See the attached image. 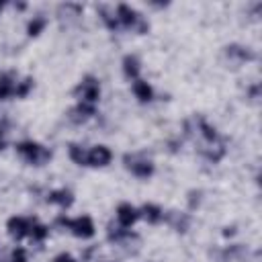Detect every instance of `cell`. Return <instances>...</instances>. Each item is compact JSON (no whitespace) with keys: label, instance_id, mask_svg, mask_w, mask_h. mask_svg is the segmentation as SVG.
Returning <instances> with one entry per match:
<instances>
[{"label":"cell","instance_id":"cell-13","mask_svg":"<svg viewBox=\"0 0 262 262\" xmlns=\"http://www.w3.org/2000/svg\"><path fill=\"white\" fill-rule=\"evenodd\" d=\"M92 113H94V106H92V104H84V102H80V104L72 111L70 117H72V121H86Z\"/></svg>","mask_w":262,"mask_h":262},{"label":"cell","instance_id":"cell-1","mask_svg":"<svg viewBox=\"0 0 262 262\" xmlns=\"http://www.w3.org/2000/svg\"><path fill=\"white\" fill-rule=\"evenodd\" d=\"M16 149H18V154H20L27 162H31V164H43V162H47L49 156H51L45 147H41L39 143H33V141H23V143L16 145Z\"/></svg>","mask_w":262,"mask_h":262},{"label":"cell","instance_id":"cell-10","mask_svg":"<svg viewBox=\"0 0 262 262\" xmlns=\"http://www.w3.org/2000/svg\"><path fill=\"white\" fill-rule=\"evenodd\" d=\"M10 94H14V82H12V74H0V100L8 98Z\"/></svg>","mask_w":262,"mask_h":262},{"label":"cell","instance_id":"cell-20","mask_svg":"<svg viewBox=\"0 0 262 262\" xmlns=\"http://www.w3.org/2000/svg\"><path fill=\"white\" fill-rule=\"evenodd\" d=\"M0 149H2V139H0Z\"/></svg>","mask_w":262,"mask_h":262},{"label":"cell","instance_id":"cell-5","mask_svg":"<svg viewBox=\"0 0 262 262\" xmlns=\"http://www.w3.org/2000/svg\"><path fill=\"white\" fill-rule=\"evenodd\" d=\"M125 164H127V168L135 174V176H139V178H147L151 172H154V166H151V162H147V160H141V158H137V156H125Z\"/></svg>","mask_w":262,"mask_h":262},{"label":"cell","instance_id":"cell-4","mask_svg":"<svg viewBox=\"0 0 262 262\" xmlns=\"http://www.w3.org/2000/svg\"><path fill=\"white\" fill-rule=\"evenodd\" d=\"M76 94L80 96V102H84V104H92L94 106V102L98 100V94H100V90H98V82L94 80V78H84L80 84H78V88H76Z\"/></svg>","mask_w":262,"mask_h":262},{"label":"cell","instance_id":"cell-6","mask_svg":"<svg viewBox=\"0 0 262 262\" xmlns=\"http://www.w3.org/2000/svg\"><path fill=\"white\" fill-rule=\"evenodd\" d=\"M88 166H106L111 162V149L104 145H96L86 154Z\"/></svg>","mask_w":262,"mask_h":262},{"label":"cell","instance_id":"cell-14","mask_svg":"<svg viewBox=\"0 0 262 262\" xmlns=\"http://www.w3.org/2000/svg\"><path fill=\"white\" fill-rule=\"evenodd\" d=\"M123 70H125V74H127L129 78H135L137 72H139V61H137V57H135V55H125V59H123Z\"/></svg>","mask_w":262,"mask_h":262},{"label":"cell","instance_id":"cell-8","mask_svg":"<svg viewBox=\"0 0 262 262\" xmlns=\"http://www.w3.org/2000/svg\"><path fill=\"white\" fill-rule=\"evenodd\" d=\"M6 227H8V233H10L14 239H23V237L31 231L29 221L23 219V217H10L8 223H6Z\"/></svg>","mask_w":262,"mask_h":262},{"label":"cell","instance_id":"cell-18","mask_svg":"<svg viewBox=\"0 0 262 262\" xmlns=\"http://www.w3.org/2000/svg\"><path fill=\"white\" fill-rule=\"evenodd\" d=\"M31 233L35 239H45L47 237V227L45 225H33L31 227Z\"/></svg>","mask_w":262,"mask_h":262},{"label":"cell","instance_id":"cell-12","mask_svg":"<svg viewBox=\"0 0 262 262\" xmlns=\"http://www.w3.org/2000/svg\"><path fill=\"white\" fill-rule=\"evenodd\" d=\"M49 203H57V205H61V207H70V205L74 203V196H72V192H68V190H53V192L49 194Z\"/></svg>","mask_w":262,"mask_h":262},{"label":"cell","instance_id":"cell-9","mask_svg":"<svg viewBox=\"0 0 262 262\" xmlns=\"http://www.w3.org/2000/svg\"><path fill=\"white\" fill-rule=\"evenodd\" d=\"M133 92H135V96H137L141 102L151 100V88H149V84L143 82V80H135V82H133Z\"/></svg>","mask_w":262,"mask_h":262},{"label":"cell","instance_id":"cell-2","mask_svg":"<svg viewBox=\"0 0 262 262\" xmlns=\"http://www.w3.org/2000/svg\"><path fill=\"white\" fill-rule=\"evenodd\" d=\"M59 225L63 227H70L78 237H92L94 235V223L90 217H78V219H66V217H59L57 219Z\"/></svg>","mask_w":262,"mask_h":262},{"label":"cell","instance_id":"cell-17","mask_svg":"<svg viewBox=\"0 0 262 262\" xmlns=\"http://www.w3.org/2000/svg\"><path fill=\"white\" fill-rule=\"evenodd\" d=\"M31 86H33V80L31 78H25L18 86H14V94L16 96H27V92L31 90Z\"/></svg>","mask_w":262,"mask_h":262},{"label":"cell","instance_id":"cell-7","mask_svg":"<svg viewBox=\"0 0 262 262\" xmlns=\"http://www.w3.org/2000/svg\"><path fill=\"white\" fill-rule=\"evenodd\" d=\"M117 217H119V223H121L123 227H131V225L137 221L139 211H137L135 207H131L129 203H121V205L117 207Z\"/></svg>","mask_w":262,"mask_h":262},{"label":"cell","instance_id":"cell-19","mask_svg":"<svg viewBox=\"0 0 262 262\" xmlns=\"http://www.w3.org/2000/svg\"><path fill=\"white\" fill-rule=\"evenodd\" d=\"M10 260H12V262H27V252H25L23 248H14Z\"/></svg>","mask_w":262,"mask_h":262},{"label":"cell","instance_id":"cell-11","mask_svg":"<svg viewBox=\"0 0 262 262\" xmlns=\"http://www.w3.org/2000/svg\"><path fill=\"white\" fill-rule=\"evenodd\" d=\"M141 213H143V217L149 221V223H158V221H162V217H164V211L158 207V205H143V209H141Z\"/></svg>","mask_w":262,"mask_h":262},{"label":"cell","instance_id":"cell-21","mask_svg":"<svg viewBox=\"0 0 262 262\" xmlns=\"http://www.w3.org/2000/svg\"><path fill=\"white\" fill-rule=\"evenodd\" d=\"M0 8H2V2H0Z\"/></svg>","mask_w":262,"mask_h":262},{"label":"cell","instance_id":"cell-3","mask_svg":"<svg viewBox=\"0 0 262 262\" xmlns=\"http://www.w3.org/2000/svg\"><path fill=\"white\" fill-rule=\"evenodd\" d=\"M117 20H121L125 27H135L137 25V31L139 33H145L147 31V23L135 10H131L127 4H119L117 6Z\"/></svg>","mask_w":262,"mask_h":262},{"label":"cell","instance_id":"cell-15","mask_svg":"<svg viewBox=\"0 0 262 262\" xmlns=\"http://www.w3.org/2000/svg\"><path fill=\"white\" fill-rule=\"evenodd\" d=\"M45 25H47V20H45L43 16H35V18L29 23V29H27V31H29L31 37H35V35H39V33L45 29Z\"/></svg>","mask_w":262,"mask_h":262},{"label":"cell","instance_id":"cell-16","mask_svg":"<svg viewBox=\"0 0 262 262\" xmlns=\"http://www.w3.org/2000/svg\"><path fill=\"white\" fill-rule=\"evenodd\" d=\"M70 156H72V160H74L76 164H88V162H86V154H84V149L78 147L76 143L70 145Z\"/></svg>","mask_w":262,"mask_h":262}]
</instances>
